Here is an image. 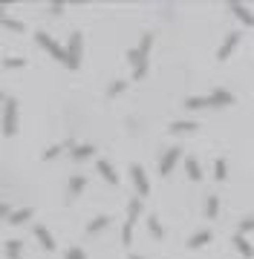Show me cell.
<instances>
[{
	"instance_id": "1",
	"label": "cell",
	"mask_w": 254,
	"mask_h": 259,
	"mask_svg": "<svg viewBox=\"0 0 254 259\" xmlns=\"http://www.w3.org/2000/svg\"><path fill=\"white\" fill-rule=\"evenodd\" d=\"M151 47H153V35L148 32V35H141L139 47L127 52V61L133 64V78H136V81L148 75V55H151Z\"/></svg>"
},
{
	"instance_id": "2",
	"label": "cell",
	"mask_w": 254,
	"mask_h": 259,
	"mask_svg": "<svg viewBox=\"0 0 254 259\" xmlns=\"http://www.w3.org/2000/svg\"><path fill=\"white\" fill-rule=\"evenodd\" d=\"M81 52H84V35L81 32H72L69 35V44H66L64 55H66V69H78L81 66Z\"/></svg>"
},
{
	"instance_id": "3",
	"label": "cell",
	"mask_w": 254,
	"mask_h": 259,
	"mask_svg": "<svg viewBox=\"0 0 254 259\" xmlns=\"http://www.w3.org/2000/svg\"><path fill=\"white\" fill-rule=\"evenodd\" d=\"M0 130H3L6 139H12V136L18 133V101H15V98H6V104H3V121H0Z\"/></svg>"
},
{
	"instance_id": "4",
	"label": "cell",
	"mask_w": 254,
	"mask_h": 259,
	"mask_svg": "<svg viewBox=\"0 0 254 259\" xmlns=\"http://www.w3.org/2000/svg\"><path fill=\"white\" fill-rule=\"evenodd\" d=\"M139 213H141V199L136 196V199L127 204V222H124V228H122V242H124V245H130L133 228H136V222H139Z\"/></svg>"
},
{
	"instance_id": "5",
	"label": "cell",
	"mask_w": 254,
	"mask_h": 259,
	"mask_svg": "<svg viewBox=\"0 0 254 259\" xmlns=\"http://www.w3.org/2000/svg\"><path fill=\"white\" fill-rule=\"evenodd\" d=\"M35 40H38V47L44 49V52H49V55L55 58V61H61V64H66L64 47H61V44H58L55 37H49L47 32H38V35H35Z\"/></svg>"
},
{
	"instance_id": "6",
	"label": "cell",
	"mask_w": 254,
	"mask_h": 259,
	"mask_svg": "<svg viewBox=\"0 0 254 259\" xmlns=\"http://www.w3.org/2000/svg\"><path fill=\"white\" fill-rule=\"evenodd\" d=\"M179 158H182V150H179V147H170L168 153L159 158V176H170V173H173V167L179 164Z\"/></svg>"
},
{
	"instance_id": "7",
	"label": "cell",
	"mask_w": 254,
	"mask_h": 259,
	"mask_svg": "<svg viewBox=\"0 0 254 259\" xmlns=\"http://www.w3.org/2000/svg\"><path fill=\"white\" fill-rule=\"evenodd\" d=\"M130 176H133V185H136V190H139V199L151 193V182H148V173H144V167L133 164V167H130Z\"/></svg>"
},
{
	"instance_id": "8",
	"label": "cell",
	"mask_w": 254,
	"mask_h": 259,
	"mask_svg": "<svg viewBox=\"0 0 254 259\" xmlns=\"http://www.w3.org/2000/svg\"><path fill=\"white\" fill-rule=\"evenodd\" d=\"M226 9L231 12V15H234V18L240 20V23H245V26H254V15H251L248 9H245L243 3H237V0H231V3H228Z\"/></svg>"
},
{
	"instance_id": "9",
	"label": "cell",
	"mask_w": 254,
	"mask_h": 259,
	"mask_svg": "<svg viewBox=\"0 0 254 259\" xmlns=\"http://www.w3.org/2000/svg\"><path fill=\"white\" fill-rule=\"evenodd\" d=\"M185 110H208V107H214L216 110V104L211 95H191V98H185V104H182Z\"/></svg>"
},
{
	"instance_id": "10",
	"label": "cell",
	"mask_w": 254,
	"mask_h": 259,
	"mask_svg": "<svg viewBox=\"0 0 254 259\" xmlns=\"http://www.w3.org/2000/svg\"><path fill=\"white\" fill-rule=\"evenodd\" d=\"M237 44H240V32H231V35H226V40H223V47H220L216 58H220V61H228V55L237 49Z\"/></svg>"
},
{
	"instance_id": "11",
	"label": "cell",
	"mask_w": 254,
	"mask_h": 259,
	"mask_svg": "<svg viewBox=\"0 0 254 259\" xmlns=\"http://www.w3.org/2000/svg\"><path fill=\"white\" fill-rule=\"evenodd\" d=\"M35 239L41 242V248H44V250H55V248H58V245H55V236H52V233H49L44 225H35Z\"/></svg>"
},
{
	"instance_id": "12",
	"label": "cell",
	"mask_w": 254,
	"mask_h": 259,
	"mask_svg": "<svg viewBox=\"0 0 254 259\" xmlns=\"http://www.w3.org/2000/svg\"><path fill=\"white\" fill-rule=\"evenodd\" d=\"M98 173L107 185H119V173H116V167L107 161V158H98Z\"/></svg>"
},
{
	"instance_id": "13",
	"label": "cell",
	"mask_w": 254,
	"mask_h": 259,
	"mask_svg": "<svg viewBox=\"0 0 254 259\" xmlns=\"http://www.w3.org/2000/svg\"><path fill=\"white\" fill-rule=\"evenodd\" d=\"M84 187H87V179L84 176H72V179H69V187H66V199H69V202L78 199V193H81Z\"/></svg>"
},
{
	"instance_id": "14",
	"label": "cell",
	"mask_w": 254,
	"mask_h": 259,
	"mask_svg": "<svg viewBox=\"0 0 254 259\" xmlns=\"http://www.w3.org/2000/svg\"><path fill=\"white\" fill-rule=\"evenodd\" d=\"M231 242H234V245H237V250H240L243 256H248V259L254 256V245H251V242H248V239H245L243 233H234V239H231Z\"/></svg>"
},
{
	"instance_id": "15",
	"label": "cell",
	"mask_w": 254,
	"mask_h": 259,
	"mask_svg": "<svg viewBox=\"0 0 254 259\" xmlns=\"http://www.w3.org/2000/svg\"><path fill=\"white\" fill-rule=\"evenodd\" d=\"M6 219H9V225H23V222H29V219H32V207H20V210H12Z\"/></svg>"
},
{
	"instance_id": "16",
	"label": "cell",
	"mask_w": 254,
	"mask_h": 259,
	"mask_svg": "<svg viewBox=\"0 0 254 259\" xmlns=\"http://www.w3.org/2000/svg\"><path fill=\"white\" fill-rule=\"evenodd\" d=\"M211 239H214V233H211V231H197L188 239V248H202V245H208Z\"/></svg>"
},
{
	"instance_id": "17",
	"label": "cell",
	"mask_w": 254,
	"mask_h": 259,
	"mask_svg": "<svg viewBox=\"0 0 254 259\" xmlns=\"http://www.w3.org/2000/svg\"><path fill=\"white\" fill-rule=\"evenodd\" d=\"M93 153H95L93 144H76L72 147V158L76 161H87V158H93Z\"/></svg>"
},
{
	"instance_id": "18",
	"label": "cell",
	"mask_w": 254,
	"mask_h": 259,
	"mask_svg": "<svg viewBox=\"0 0 254 259\" xmlns=\"http://www.w3.org/2000/svg\"><path fill=\"white\" fill-rule=\"evenodd\" d=\"M185 173H188L191 182H199L202 179V167H199L197 158H185Z\"/></svg>"
},
{
	"instance_id": "19",
	"label": "cell",
	"mask_w": 254,
	"mask_h": 259,
	"mask_svg": "<svg viewBox=\"0 0 254 259\" xmlns=\"http://www.w3.org/2000/svg\"><path fill=\"white\" fill-rule=\"evenodd\" d=\"M211 98H214L216 107H231V104H234V95L228 93V90H214V93H211Z\"/></svg>"
},
{
	"instance_id": "20",
	"label": "cell",
	"mask_w": 254,
	"mask_h": 259,
	"mask_svg": "<svg viewBox=\"0 0 254 259\" xmlns=\"http://www.w3.org/2000/svg\"><path fill=\"white\" fill-rule=\"evenodd\" d=\"M23 253V242L20 239H9L6 242V259H20Z\"/></svg>"
},
{
	"instance_id": "21",
	"label": "cell",
	"mask_w": 254,
	"mask_h": 259,
	"mask_svg": "<svg viewBox=\"0 0 254 259\" xmlns=\"http://www.w3.org/2000/svg\"><path fill=\"white\" fill-rule=\"evenodd\" d=\"M194 130H199L197 121H173L170 124V133H194Z\"/></svg>"
},
{
	"instance_id": "22",
	"label": "cell",
	"mask_w": 254,
	"mask_h": 259,
	"mask_svg": "<svg viewBox=\"0 0 254 259\" xmlns=\"http://www.w3.org/2000/svg\"><path fill=\"white\" fill-rule=\"evenodd\" d=\"M148 231H151L153 239H165V228L159 225V219H156V216H148Z\"/></svg>"
},
{
	"instance_id": "23",
	"label": "cell",
	"mask_w": 254,
	"mask_h": 259,
	"mask_svg": "<svg viewBox=\"0 0 254 259\" xmlns=\"http://www.w3.org/2000/svg\"><path fill=\"white\" fill-rule=\"evenodd\" d=\"M214 179H216V182H226V179H228L226 158H216V161H214Z\"/></svg>"
},
{
	"instance_id": "24",
	"label": "cell",
	"mask_w": 254,
	"mask_h": 259,
	"mask_svg": "<svg viewBox=\"0 0 254 259\" xmlns=\"http://www.w3.org/2000/svg\"><path fill=\"white\" fill-rule=\"evenodd\" d=\"M110 225V219L107 216H95L93 222H87V233H98V231H104Z\"/></svg>"
},
{
	"instance_id": "25",
	"label": "cell",
	"mask_w": 254,
	"mask_h": 259,
	"mask_svg": "<svg viewBox=\"0 0 254 259\" xmlns=\"http://www.w3.org/2000/svg\"><path fill=\"white\" fill-rule=\"evenodd\" d=\"M216 213H220V199H216V196H208V202H205V216H208V219H216Z\"/></svg>"
},
{
	"instance_id": "26",
	"label": "cell",
	"mask_w": 254,
	"mask_h": 259,
	"mask_svg": "<svg viewBox=\"0 0 254 259\" xmlns=\"http://www.w3.org/2000/svg\"><path fill=\"white\" fill-rule=\"evenodd\" d=\"M0 23H3L6 29H12V32H23V29H26L23 23H20V20H12V18H3Z\"/></svg>"
},
{
	"instance_id": "27",
	"label": "cell",
	"mask_w": 254,
	"mask_h": 259,
	"mask_svg": "<svg viewBox=\"0 0 254 259\" xmlns=\"http://www.w3.org/2000/svg\"><path fill=\"white\" fill-rule=\"evenodd\" d=\"M3 66H6V69H20V66H26V61H23V58H6Z\"/></svg>"
},
{
	"instance_id": "28",
	"label": "cell",
	"mask_w": 254,
	"mask_h": 259,
	"mask_svg": "<svg viewBox=\"0 0 254 259\" xmlns=\"http://www.w3.org/2000/svg\"><path fill=\"white\" fill-rule=\"evenodd\" d=\"M124 87H127L124 81H113V83H110V90H107V95H119V93H124Z\"/></svg>"
},
{
	"instance_id": "29",
	"label": "cell",
	"mask_w": 254,
	"mask_h": 259,
	"mask_svg": "<svg viewBox=\"0 0 254 259\" xmlns=\"http://www.w3.org/2000/svg\"><path fill=\"white\" fill-rule=\"evenodd\" d=\"M64 259H87V253H84L81 248H69V250H66V256H64Z\"/></svg>"
},
{
	"instance_id": "30",
	"label": "cell",
	"mask_w": 254,
	"mask_h": 259,
	"mask_svg": "<svg viewBox=\"0 0 254 259\" xmlns=\"http://www.w3.org/2000/svg\"><path fill=\"white\" fill-rule=\"evenodd\" d=\"M61 150L64 147H49V150H44V156L41 158H44V161H47V158H55V156H61Z\"/></svg>"
},
{
	"instance_id": "31",
	"label": "cell",
	"mask_w": 254,
	"mask_h": 259,
	"mask_svg": "<svg viewBox=\"0 0 254 259\" xmlns=\"http://www.w3.org/2000/svg\"><path fill=\"white\" fill-rule=\"evenodd\" d=\"M49 12H52V15H61V12H64V3H49Z\"/></svg>"
},
{
	"instance_id": "32",
	"label": "cell",
	"mask_w": 254,
	"mask_h": 259,
	"mask_svg": "<svg viewBox=\"0 0 254 259\" xmlns=\"http://www.w3.org/2000/svg\"><path fill=\"white\" fill-rule=\"evenodd\" d=\"M9 204H3V202H0V219H3V216H9Z\"/></svg>"
},
{
	"instance_id": "33",
	"label": "cell",
	"mask_w": 254,
	"mask_h": 259,
	"mask_svg": "<svg viewBox=\"0 0 254 259\" xmlns=\"http://www.w3.org/2000/svg\"><path fill=\"white\" fill-rule=\"evenodd\" d=\"M6 18V6H3V3H0V20Z\"/></svg>"
},
{
	"instance_id": "34",
	"label": "cell",
	"mask_w": 254,
	"mask_h": 259,
	"mask_svg": "<svg viewBox=\"0 0 254 259\" xmlns=\"http://www.w3.org/2000/svg\"><path fill=\"white\" fill-rule=\"evenodd\" d=\"M0 104H6V95H3V90H0Z\"/></svg>"
},
{
	"instance_id": "35",
	"label": "cell",
	"mask_w": 254,
	"mask_h": 259,
	"mask_svg": "<svg viewBox=\"0 0 254 259\" xmlns=\"http://www.w3.org/2000/svg\"><path fill=\"white\" fill-rule=\"evenodd\" d=\"M130 259H144V256H136V253H130Z\"/></svg>"
}]
</instances>
